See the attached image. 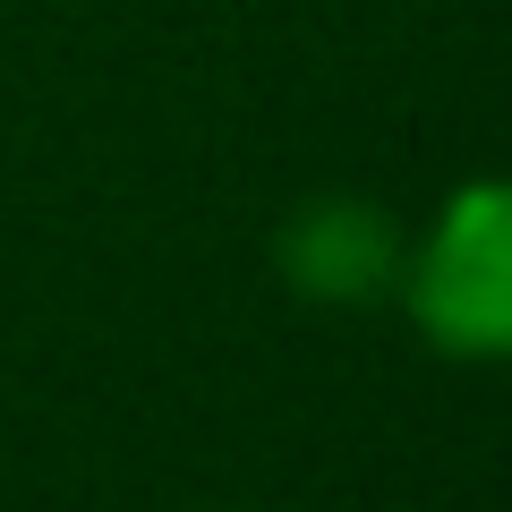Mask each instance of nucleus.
Masks as SVG:
<instances>
[{"label": "nucleus", "instance_id": "obj_1", "mask_svg": "<svg viewBox=\"0 0 512 512\" xmlns=\"http://www.w3.org/2000/svg\"><path fill=\"white\" fill-rule=\"evenodd\" d=\"M393 299L419 342L453 367H512V171L444 188V205L402 248Z\"/></svg>", "mask_w": 512, "mask_h": 512}, {"label": "nucleus", "instance_id": "obj_2", "mask_svg": "<svg viewBox=\"0 0 512 512\" xmlns=\"http://www.w3.org/2000/svg\"><path fill=\"white\" fill-rule=\"evenodd\" d=\"M402 248H410V231L393 222V205L359 197V188H316V197H299L282 214L274 274L308 308H367V299H393Z\"/></svg>", "mask_w": 512, "mask_h": 512}]
</instances>
